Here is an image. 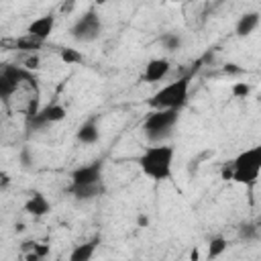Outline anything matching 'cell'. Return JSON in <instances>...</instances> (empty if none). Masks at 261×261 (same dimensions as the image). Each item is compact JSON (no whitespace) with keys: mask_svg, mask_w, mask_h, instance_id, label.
I'll return each mask as SVG.
<instances>
[{"mask_svg":"<svg viewBox=\"0 0 261 261\" xmlns=\"http://www.w3.org/2000/svg\"><path fill=\"white\" fill-rule=\"evenodd\" d=\"M173 157H175V149L171 145L155 143L139 155L137 163H139L141 171L147 177H151L153 181H167V179H171Z\"/></svg>","mask_w":261,"mask_h":261,"instance_id":"6da1fadb","label":"cell"},{"mask_svg":"<svg viewBox=\"0 0 261 261\" xmlns=\"http://www.w3.org/2000/svg\"><path fill=\"white\" fill-rule=\"evenodd\" d=\"M177 120L179 108H153V112H149L143 122V135L153 143H161L171 135Z\"/></svg>","mask_w":261,"mask_h":261,"instance_id":"7a4b0ae2","label":"cell"},{"mask_svg":"<svg viewBox=\"0 0 261 261\" xmlns=\"http://www.w3.org/2000/svg\"><path fill=\"white\" fill-rule=\"evenodd\" d=\"M232 181L253 186L261 173V145H253L245 151H241L232 161Z\"/></svg>","mask_w":261,"mask_h":261,"instance_id":"3957f363","label":"cell"},{"mask_svg":"<svg viewBox=\"0 0 261 261\" xmlns=\"http://www.w3.org/2000/svg\"><path fill=\"white\" fill-rule=\"evenodd\" d=\"M190 82H192V73H186L177 77L175 82L163 86L151 96L149 106L151 108H181L190 94Z\"/></svg>","mask_w":261,"mask_h":261,"instance_id":"277c9868","label":"cell"},{"mask_svg":"<svg viewBox=\"0 0 261 261\" xmlns=\"http://www.w3.org/2000/svg\"><path fill=\"white\" fill-rule=\"evenodd\" d=\"M69 35L80 43H92L102 35V20L96 10L84 12L69 29Z\"/></svg>","mask_w":261,"mask_h":261,"instance_id":"5b68a950","label":"cell"},{"mask_svg":"<svg viewBox=\"0 0 261 261\" xmlns=\"http://www.w3.org/2000/svg\"><path fill=\"white\" fill-rule=\"evenodd\" d=\"M24 80H35L27 67L6 65L2 69V73H0V92H2V98L8 100L16 92V88L20 86V82H24Z\"/></svg>","mask_w":261,"mask_h":261,"instance_id":"8992f818","label":"cell"},{"mask_svg":"<svg viewBox=\"0 0 261 261\" xmlns=\"http://www.w3.org/2000/svg\"><path fill=\"white\" fill-rule=\"evenodd\" d=\"M104 175V163L102 159H96L88 165H80L71 171V184L69 186H90V184H104L102 181Z\"/></svg>","mask_w":261,"mask_h":261,"instance_id":"52a82bcc","label":"cell"},{"mask_svg":"<svg viewBox=\"0 0 261 261\" xmlns=\"http://www.w3.org/2000/svg\"><path fill=\"white\" fill-rule=\"evenodd\" d=\"M67 110L65 106L53 102L49 106H43L41 110H35V114L29 116V124L33 128H41V126H47V124H55V122H61L65 118Z\"/></svg>","mask_w":261,"mask_h":261,"instance_id":"ba28073f","label":"cell"},{"mask_svg":"<svg viewBox=\"0 0 261 261\" xmlns=\"http://www.w3.org/2000/svg\"><path fill=\"white\" fill-rule=\"evenodd\" d=\"M53 29H55V14H43L27 27V35H31L39 41H47L51 37Z\"/></svg>","mask_w":261,"mask_h":261,"instance_id":"9c48e42d","label":"cell"},{"mask_svg":"<svg viewBox=\"0 0 261 261\" xmlns=\"http://www.w3.org/2000/svg\"><path fill=\"white\" fill-rule=\"evenodd\" d=\"M169 69H171V63H169L167 57H155V59L147 61L145 71H143V80L145 82H151V84L153 82H159V80H163L169 73Z\"/></svg>","mask_w":261,"mask_h":261,"instance_id":"30bf717a","label":"cell"},{"mask_svg":"<svg viewBox=\"0 0 261 261\" xmlns=\"http://www.w3.org/2000/svg\"><path fill=\"white\" fill-rule=\"evenodd\" d=\"M75 139L82 143V145H94L100 141V124L96 122V118H88L86 122L80 124L77 133H75Z\"/></svg>","mask_w":261,"mask_h":261,"instance_id":"8fae6325","label":"cell"},{"mask_svg":"<svg viewBox=\"0 0 261 261\" xmlns=\"http://www.w3.org/2000/svg\"><path fill=\"white\" fill-rule=\"evenodd\" d=\"M259 22H261V12H257V10H253V12H245L239 20H237V24H234V35L237 37H249L257 27H259Z\"/></svg>","mask_w":261,"mask_h":261,"instance_id":"7c38bea8","label":"cell"},{"mask_svg":"<svg viewBox=\"0 0 261 261\" xmlns=\"http://www.w3.org/2000/svg\"><path fill=\"white\" fill-rule=\"evenodd\" d=\"M51 210V202L41 194V192H33L29 196V200L24 202V212H29L31 216H45Z\"/></svg>","mask_w":261,"mask_h":261,"instance_id":"4fadbf2b","label":"cell"},{"mask_svg":"<svg viewBox=\"0 0 261 261\" xmlns=\"http://www.w3.org/2000/svg\"><path fill=\"white\" fill-rule=\"evenodd\" d=\"M69 194L75 200L88 202L94 198H100L104 194V184H90V186H69Z\"/></svg>","mask_w":261,"mask_h":261,"instance_id":"5bb4252c","label":"cell"},{"mask_svg":"<svg viewBox=\"0 0 261 261\" xmlns=\"http://www.w3.org/2000/svg\"><path fill=\"white\" fill-rule=\"evenodd\" d=\"M100 245V239H92L88 243H82V245H75V249L69 253V261H90L96 253V247Z\"/></svg>","mask_w":261,"mask_h":261,"instance_id":"9a60e30c","label":"cell"},{"mask_svg":"<svg viewBox=\"0 0 261 261\" xmlns=\"http://www.w3.org/2000/svg\"><path fill=\"white\" fill-rule=\"evenodd\" d=\"M181 37L177 35V33H173V31H169V33H165L163 37H161V45H163V49L165 51H169V53H173V51H177L179 47H181Z\"/></svg>","mask_w":261,"mask_h":261,"instance_id":"2e32d148","label":"cell"},{"mask_svg":"<svg viewBox=\"0 0 261 261\" xmlns=\"http://www.w3.org/2000/svg\"><path fill=\"white\" fill-rule=\"evenodd\" d=\"M226 247H228L226 239H222V237H216V239H212V241L208 243V253H206V257H208V259L220 257V255L226 251Z\"/></svg>","mask_w":261,"mask_h":261,"instance_id":"e0dca14e","label":"cell"},{"mask_svg":"<svg viewBox=\"0 0 261 261\" xmlns=\"http://www.w3.org/2000/svg\"><path fill=\"white\" fill-rule=\"evenodd\" d=\"M59 57H61V61H63L65 65H73V63H82V61H84V55H82L80 51L71 49V47H63V49L59 51Z\"/></svg>","mask_w":261,"mask_h":261,"instance_id":"ac0fdd59","label":"cell"},{"mask_svg":"<svg viewBox=\"0 0 261 261\" xmlns=\"http://www.w3.org/2000/svg\"><path fill=\"white\" fill-rule=\"evenodd\" d=\"M16 45H18V49L35 51V49H39V47L43 45V41H39V39H35V37H31V35H27L24 39H18V41H16Z\"/></svg>","mask_w":261,"mask_h":261,"instance_id":"d6986e66","label":"cell"},{"mask_svg":"<svg viewBox=\"0 0 261 261\" xmlns=\"http://www.w3.org/2000/svg\"><path fill=\"white\" fill-rule=\"evenodd\" d=\"M230 92H232V96H234V98H245V96H249L251 86H249L247 82H234V84H232V88H230Z\"/></svg>","mask_w":261,"mask_h":261,"instance_id":"ffe728a7","label":"cell"},{"mask_svg":"<svg viewBox=\"0 0 261 261\" xmlns=\"http://www.w3.org/2000/svg\"><path fill=\"white\" fill-rule=\"evenodd\" d=\"M20 161H22V167H31V165L35 163V159H33V157H29V151H27V149L20 153Z\"/></svg>","mask_w":261,"mask_h":261,"instance_id":"44dd1931","label":"cell"},{"mask_svg":"<svg viewBox=\"0 0 261 261\" xmlns=\"http://www.w3.org/2000/svg\"><path fill=\"white\" fill-rule=\"evenodd\" d=\"M24 67H27V69H37V67H39V57H37V55H35V57H29V59L24 61Z\"/></svg>","mask_w":261,"mask_h":261,"instance_id":"7402d4cb","label":"cell"},{"mask_svg":"<svg viewBox=\"0 0 261 261\" xmlns=\"http://www.w3.org/2000/svg\"><path fill=\"white\" fill-rule=\"evenodd\" d=\"M241 237H243V239L255 237V228H253V226H243V228H241Z\"/></svg>","mask_w":261,"mask_h":261,"instance_id":"603a6c76","label":"cell"},{"mask_svg":"<svg viewBox=\"0 0 261 261\" xmlns=\"http://www.w3.org/2000/svg\"><path fill=\"white\" fill-rule=\"evenodd\" d=\"M224 71H226V73H243V67H234V63H228V65L224 67Z\"/></svg>","mask_w":261,"mask_h":261,"instance_id":"cb8c5ba5","label":"cell"},{"mask_svg":"<svg viewBox=\"0 0 261 261\" xmlns=\"http://www.w3.org/2000/svg\"><path fill=\"white\" fill-rule=\"evenodd\" d=\"M147 224H149V216L141 214V216H139V226H147Z\"/></svg>","mask_w":261,"mask_h":261,"instance_id":"d4e9b609","label":"cell"},{"mask_svg":"<svg viewBox=\"0 0 261 261\" xmlns=\"http://www.w3.org/2000/svg\"><path fill=\"white\" fill-rule=\"evenodd\" d=\"M167 2H184V0H167Z\"/></svg>","mask_w":261,"mask_h":261,"instance_id":"484cf974","label":"cell"}]
</instances>
